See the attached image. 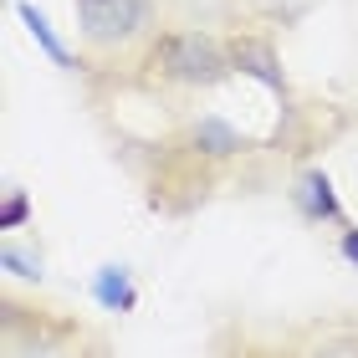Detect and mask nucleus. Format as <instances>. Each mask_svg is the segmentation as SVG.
Instances as JSON below:
<instances>
[{
  "mask_svg": "<svg viewBox=\"0 0 358 358\" xmlns=\"http://www.w3.org/2000/svg\"><path fill=\"white\" fill-rule=\"evenodd\" d=\"M154 77L164 83H185V87H215L225 83L236 67H231V52L205 36V31H169L149 46V62H143Z\"/></svg>",
  "mask_w": 358,
  "mask_h": 358,
  "instance_id": "obj_1",
  "label": "nucleus"
},
{
  "mask_svg": "<svg viewBox=\"0 0 358 358\" xmlns=\"http://www.w3.org/2000/svg\"><path fill=\"white\" fill-rule=\"evenodd\" d=\"M77 26L92 46H123L138 41L154 26V0H72Z\"/></svg>",
  "mask_w": 358,
  "mask_h": 358,
  "instance_id": "obj_2",
  "label": "nucleus"
},
{
  "mask_svg": "<svg viewBox=\"0 0 358 358\" xmlns=\"http://www.w3.org/2000/svg\"><path fill=\"white\" fill-rule=\"evenodd\" d=\"M231 67L241 72V77H256L262 87H271L276 97L287 92V77H282V62H276V52H271V41H256V36H236L231 46Z\"/></svg>",
  "mask_w": 358,
  "mask_h": 358,
  "instance_id": "obj_3",
  "label": "nucleus"
},
{
  "mask_svg": "<svg viewBox=\"0 0 358 358\" xmlns=\"http://www.w3.org/2000/svg\"><path fill=\"white\" fill-rule=\"evenodd\" d=\"M292 200H297V210L307 220H328V225H338L343 231L348 225V215H343V205H338V189H333V179L322 174V169H307L302 179H297V189H292Z\"/></svg>",
  "mask_w": 358,
  "mask_h": 358,
  "instance_id": "obj_4",
  "label": "nucleus"
},
{
  "mask_svg": "<svg viewBox=\"0 0 358 358\" xmlns=\"http://www.w3.org/2000/svg\"><path fill=\"white\" fill-rule=\"evenodd\" d=\"M189 143H194V154H205V159H231V154L246 149V138H241L225 118H200L189 128Z\"/></svg>",
  "mask_w": 358,
  "mask_h": 358,
  "instance_id": "obj_5",
  "label": "nucleus"
},
{
  "mask_svg": "<svg viewBox=\"0 0 358 358\" xmlns=\"http://www.w3.org/2000/svg\"><path fill=\"white\" fill-rule=\"evenodd\" d=\"M15 15H21V21H26V31H31V36H36V46H41V52L52 57L57 67H67V46L57 41V31H52V21H46V15H41L36 6H31V0H15Z\"/></svg>",
  "mask_w": 358,
  "mask_h": 358,
  "instance_id": "obj_6",
  "label": "nucleus"
},
{
  "mask_svg": "<svg viewBox=\"0 0 358 358\" xmlns=\"http://www.w3.org/2000/svg\"><path fill=\"white\" fill-rule=\"evenodd\" d=\"M92 292H97V302H103V307H113V313H128V307H134V287H128V271L123 266H103V271H97V282H92Z\"/></svg>",
  "mask_w": 358,
  "mask_h": 358,
  "instance_id": "obj_7",
  "label": "nucleus"
},
{
  "mask_svg": "<svg viewBox=\"0 0 358 358\" xmlns=\"http://www.w3.org/2000/svg\"><path fill=\"white\" fill-rule=\"evenodd\" d=\"M302 358H358V328H328Z\"/></svg>",
  "mask_w": 358,
  "mask_h": 358,
  "instance_id": "obj_8",
  "label": "nucleus"
},
{
  "mask_svg": "<svg viewBox=\"0 0 358 358\" xmlns=\"http://www.w3.org/2000/svg\"><path fill=\"white\" fill-rule=\"evenodd\" d=\"M26 220H31L26 189H6V200H0V231H21Z\"/></svg>",
  "mask_w": 358,
  "mask_h": 358,
  "instance_id": "obj_9",
  "label": "nucleus"
},
{
  "mask_svg": "<svg viewBox=\"0 0 358 358\" xmlns=\"http://www.w3.org/2000/svg\"><path fill=\"white\" fill-rule=\"evenodd\" d=\"M0 266H6L10 276H31V282H36L41 276V256H26L15 241H6V246H0Z\"/></svg>",
  "mask_w": 358,
  "mask_h": 358,
  "instance_id": "obj_10",
  "label": "nucleus"
},
{
  "mask_svg": "<svg viewBox=\"0 0 358 358\" xmlns=\"http://www.w3.org/2000/svg\"><path fill=\"white\" fill-rule=\"evenodd\" d=\"M338 251H343L348 262L358 266V225H343V236H338Z\"/></svg>",
  "mask_w": 358,
  "mask_h": 358,
  "instance_id": "obj_11",
  "label": "nucleus"
},
{
  "mask_svg": "<svg viewBox=\"0 0 358 358\" xmlns=\"http://www.w3.org/2000/svg\"><path fill=\"white\" fill-rule=\"evenodd\" d=\"M241 358H256V353H241Z\"/></svg>",
  "mask_w": 358,
  "mask_h": 358,
  "instance_id": "obj_12",
  "label": "nucleus"
}]
</instances>
